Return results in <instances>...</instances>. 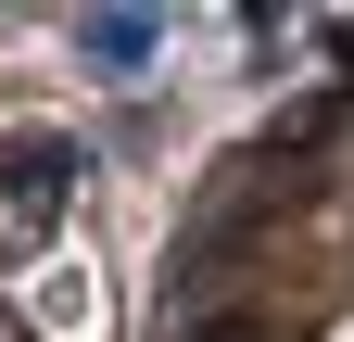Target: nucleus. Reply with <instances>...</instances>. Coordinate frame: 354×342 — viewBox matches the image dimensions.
I'll list each match as a JSON object with an SVG mask.
<instances>
[{"label": "nucleus", "instance_id": "nucleus-1", "mask_svg": "<svg viewBox=\"0 0 354 342\" xmlns=\"http://www.w3.org/2000/svg\"><path fill=\"white\" fill-rule=\"evenodd\" d=\"M64 178H76V140H13V152H0V203H13V228H51V216H64Z\"/></svg>", "mask_w": 354, "mask_h": 342}, {"label": "nucleus", "instance_id": "nucleus-2", "mask_svg": "<svg viewBox=\"0 0 354 342\" xmlns=\"http://www.w3.org/2000/svg\"><path fill=\"white\" fill-rule=\"evenodd\" d=\"M152 51V13H102V26H88V64H140Z\"/></svg>", "mask_w": 354, "mask_h": 342}]
</instances>
